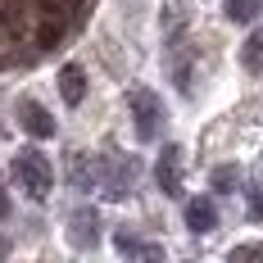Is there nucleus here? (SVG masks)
<instances>
[{
  "instance_id": "nucleus-6",
  "label": "nucleus",
  "mask_w": 263,
  "mask_h": 263,
  "mask_svg": "<svg viewBox=\"0 0 263 263\" xmlns=\"http://www.w3.org/2000/svg\"><path fill=\"white\" fill-rule=\"evenodd\" d=\"M18 123L27 127V136H36V141H50L54 136V118L46 105H36V100H18Z\"/></svg>"
},
{
  "instance_id": "nucleus-13",
  "label": "nucleus",
  "mask_w": 263,
  "mask_h": 263,
  "mask_svg": "<svg viewBox=\"0 0 263 263\" xmlns=\"http://www.w3.org/2000/svg\"><path fill=\"white\" fill-rule=\"evenodd\" d=\"M236 186H240V173L232 168V163L213 168V191H222V195H227V191H236Z\"/></svg>"
},
{
  "instance_id": "nucleus-16",
  "label": "nucleus",
  "mask_w": 263,
  "mask_h": 263,
  "mask_svg": "<svg viewBox=\"0 0 263 263\" xmlns=\"http://www.w3.org/2000/svg\"><path fill=\"white\" fill-rule=\"evenodd\" d=\"M232 259H263V240H250V245H236Z\"/></svg>"
},
{
  "instance_id": "nucleus-12",
  "label": "nucleus",
  "mask_w": 263,
  "mask_h": 263,
  "mask_svg": "<svg viewBox=\"0 0 263 263\" xmlns=\"http://www.w3.org/2000/svg\"><path fill=\"white\" fill-rule=\"evenodd\" d=\"M240 64H245L250 73H263V32H254V36L245 41V50H240Z\"/></svg>"
},
{
  "instance_id": "nucleus-17",
  "label": "nucleus",
  "mask_w": 263,
  "mask_h": 263,
  "mask_svg": "<svg viewBox=\"0 0 263 263\" xmlns=\"http://www.w3.org/2000/svg\"><path fill=\"white\" fill-rule=\"evenodd\" d=\"M0 218H9V195H5V182H0Z\"/></svg>"
},
{
  "instance_id": "nucleus-4",
  "label": "nucleus",
  "mask_w": 263,
  "mask_h": 263,
  "mask_svg": "<svg viewBox=\"0 0 263 263\" xmlns=\"http://www.w3.org/2000/svg\"><path fill=\"white\" fill-rule=\"evenodd\" d=\"M68 240H73V250H96V240H100V213L91 209V204L73 209V218H68Z\"/></svg>"
},
{
  "instance_id": "nucleus-10",
  "label": "nucleus",
  "mask_w": 263,
  "mask_h": 263,
  "mask_svg": "<svg viewBox=\"0 0 263 263\" xmlns=\"http://www.w3.org/2000/svg\"><path fill=\"white\" fill-rule=\"evenodd\" d=\"M32 9L36 14H50V18H59V23H78L82 18V0H32Z\"/></svg>"
},
{
  "instance_id": "nucleus-1",
  "label": "nucleus",
  "mask_w": 263,
  "mask_h": 263,
  "mask_svg": "<svg viewBox=\"0 0 263 263\" xmlns=\"http://www.w3.org/2000/svg\"><path fill=\"white\" fill-rule=\"evenodd\" d=\"M14 177L23 186L32 200H46L54 186V173H50V159L41 155V150H18L14 155Z\"/></svg>"
},
{
  "instance_id": "nucleus-9",
  "label": "nucleus",
  "mask_w": 263,
  "mask_h": 263,
  "mask_svg": "<svg viewBox=\"0 0 263 263\" xmlns=\"http://www.w3.org/2000/svg\"><path fill=\"white\" fill-rule=\"evenodd\" d=\"M59 96H64V105H82V96H86V73H82L78 64H64V68H59Z\"/></svg>"
},
{
  "instance_id": "nucleus-14",
  "label": "nucleus",
  "mask_w": 263,
  "mask_h": 263,
  "mask_svg": "<svg viewBox=\"0 0 263 263\" xmlns=\"http://www.w3.org/2000/svg\"><path fill=\"white\" fill-rule=\"evenodd\" d=\"M73 182H78V191H91V186H96V163L73 159Z\"/></svg>"
},
{
  "instance_id": "nucleus-3",
  "label": "nucleus",
  "mask_w": 263,
  "mask_h": 263,
  "mask_svg": "<svg viewBox=\"0 0 263 263\" xmlns=\"http://www.w3.org/2000/svg\"><path fill=\"white\" fill-rule=\"evenodd\" d=\"M127 105H132V118H136V136H141V141H155L159 136V118H163L159 96L145 91V86H136V91L127 96Z\"/></svg>"
},
{
  "instance_id": "nucleus-11",
  "label": "nucleus",
  "mask_w": 263,
  "mask_h": 263,
  "mask_svg": "<svg viewBox=\"0 0 263 263\" xmlns=\"http://www.w3.org/2000/svg\"><path fill=\"white\" fill-rule=\"evenodd\" d=\"M259 9H263V0H227V9H222V14H227L232 23H254V18H259Z\"/></svg>"
},
{
  "instance_id": "nucleus-8",
  "label": "nucleus",
  "mask_w": 263,
  "mask_h": 263,
  "mask_svg": "<svg viewBox=\"0 0 263 263\" xmlns=\"http://www.w3.org/2000/svg\"><path fill=\"white\" fill-rule=\"evenodd\" d=\"M114 250H118V254H127V259H159V254H163L155 240L136 236V232H118V236H114Z\"/></svg>"
},
{
  "instance_id": "nucleus-5",
  "label": "nucleus",
  "mask_w": 263,
  "mask_h": 263,
  "mask_svg": "<svg viewBox=\"0 0 263 263\" xmlns=\"http://www.w3.org/2000/svg\"><path fill=\"white\" fill-rule=\"evenodd\" d=\"M155 177H159V191L168 200H182V145H163Z\"/></svg>"
},
{
  "instance_id": "nucleus-18",
  "label": "nucleus",
  "mask_w": 263,
  "mask_h": 263,
  "mask_svg": "<svg viewBox=\"0 0 263 263\" xmlns=\"http://www.w3.org/2000/svg\"><path fill=\"white\" fill-rule=\"evenodd\" d=\"M5 250H9V245H5V240H0V254H5Z\"/></svg>"
},
{
  "instance_id": "nucleus-2",
  "label": "nucleus",
  "mask_w": 263,
  "mask_h": 263,
  "mask_svg": "<svg viewBox=\"0 0 263 263\" xmlns=\"http://www.w3.org/2000/svg\"><path fill=\"white\" fill-rule=\"evenodd\" d=\"M136 159L132 155H100V163H96V182H105V191L114 195V200H123V195H132V186H136Z\"/></svg>"
},
{
  "instance_id": "nucleus-7",
  "label": "nucleus",
  "mask_w": 263,
  "mask_h": 263,
  "mask_svg": "<svg viewBox=\"0 0 263 263\" xmlns=\"http://www.w3.org/2000/svg\"><path fill=\"white\" fill-rule=\"evenodd\" d=\"M186 227H191L195 236H209L213 227H218V204H213L209 195H200V200L186 204Z\"/></svg>"
},
{
  "instance_id": "nucleus-15",
  "label": "nucleus",
  "mask_w": 263,
  "mask_h": 263,
  "mask_svg": "<svg viewBox=\"0 0 263 263\" xmlns=\"http://www.w3.org/2000/svg\"><path fill=\"white\" fill-rule=\"evenodd\" d=\"M245 204H250V218L263 222V182H254L250 191H245Z\"/></svg>"
}]
</instances>
